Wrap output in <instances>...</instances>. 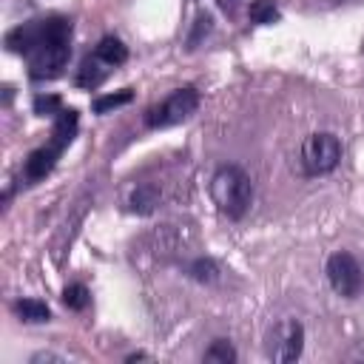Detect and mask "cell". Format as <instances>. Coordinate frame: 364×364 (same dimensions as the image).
<instances>
[{"mask_svg":"<svg viewBox=\"0 0 364 364\" xmlns=\"http://www.w3.org/2000/svg\"><path fill=\"white\" fill-rule=\"evenodd\" d=\"M6 46L28 57V74L34 80H54L71 57V20L48 17L23 23L6 34Z\"/></svg>","mask_w":364,"mask_h":364,"instance_id":"cell-1","label":"cell"},{"mask_svg":"<svg viewBox=\"0 0 364 364\" xmlns=\"http://www.w3.org/2000/svg\"><path fill=\"white\" fill-rule=\"evenodd\" d=\"M210 199L228 219H242L253 199L250 176L236 165H222L210 176Z\"/></svg>","mask_w":364,"mask_h":364,"instance_id":"cell-2","label":"cell"},{"mask_svg":"<svg viewBox=\"0 0 364 364\" xmlns=\"http://www.w3.org/2000/svg\"><path fill=\"white\" fill-rule=\"evenodd\" d=\"M196 108H199V91L196 88H176L159 105L145 111V125L148 128H168V125L188 119Z\"/></svg>","mask_w":364,"mask_h":364,"instance_id":"cell-3","label":"cell"},{"mask_svg":"<svg viewBox=\"0 0 364 364\" xmlns=\"http://www.w3.org/2000/svg\"><path fill=\"white\" fill-rule=\"evenodd\" d=\"M341 159V142L327 134V131H318V134H310L301 145V165L307 173L318 176V173H330Z\"/></svg>","mask_w":364,"mask_h":364,"instance_id":"cell-4","label":"cell"},{"mask_svg":"<svg viewBox=\"0 0 364 364\" xmlns=\"http://www.w3.org/2000/svg\"><path fill=\"white\" fill-rule=\"evenodd\" d=\"M301 347H304V327L296 321V318H287V321H279L267 330L264 336V353L267 358L273 361H296L301 355Z\"/></svg>","mask_w":364,"mask_h":364,"instance_id":"cell-5","label":"cell"},{"mask_svg":"<svg viewBox=\"0 0 364 364\" xmlns=\"http://www.w3.org/2000/svg\"><path fill=\"white\" fill-rule=\"evenodd\" d=\"M327 279H330V287L338 293V296H358L361 287H364V273H361V264L355 262V256L338 250L327 259Z\"/></svg>","mask_w":364,"mask_h":364,"instance_id":"cell-6","label":"cell"},{"mask_svg":"<svg viewBox=\"0 0 364 364\" xmlns=\"http://www.w3.org/2000/svg\"><path fill=\"white\" fill-rule=\"evenodd\" d=\"M60 154H63V151H60L54 142L43 145V148H34V151L26 156V165H23V179H26L28 185H34V182H40V179H46V176L54 171V165H57Z\"/></svg>","mask_w":364,"mask_h":364,"instance_id":"cell-7","label":"cell"},{"mask_svg":"<svg viewBox=\"0 0 364 364\" xmlns=\"http://www.w3.org/2000/svg\"><path fill=\"white\" fill-rule=\"evenodd\" d=\"M77 122H80V117H77L74 108H63V111L57 114L54 128H51V142H54L60 151H65V145L74 139V134H77Z\"/></svg>","mask_w":364,"mask_h":364,"instance_id":"cell-8","label":"cell"},{"mask_svg":"<svg viewBox=\"0 0 364 364\" xmlns=\"http://www.w3.org/2000/svg\"><path fill=\"white\" fill-rule=\"evenodd\" d=\"M108 71H111V65H108V63H102L97 54H91V57H85V60H82V65H80L77 85H82V88H97V85L108 77Z\"/></svg>","mask_w":364,"mask_h":364,"instance_id":"cell-9","label":"cell"},{"mask_svg":"<svg viewBox=\"0 0 364 364\" xmlns=\"http://www.w3.org/2000/svg\"><path fill=\"white\" fill-rule=\"evenodd\" d=\"M94 54H97L102 63H108L111 68H117V65H122V63L128 60V48H125L122 40H117V37H102V40L94 46Z\"/></svg>","mask_w":364,"mask_h":364,"instance_id":"cell-10","label":"cell"},{"mask_svg":"<svg viewBox=\"0 0 364 364\" xmlns=\"http://www.w3.org/2000/svg\"><path fill=\"white\" fill-rule=\"evenodd\" d=\"M14 313L23 318V321H48L51 318V310L46 301L40 299H20L14 304Z\"/></svg>","mask_w":364,"mask_h":364,"instance_id":"cell-11","label":"cell"},{"mask_svg":"<svg viewBox=\"0 0 364 364\" xmlns=\"http://www.w3.org/2000/svg\"><path fill=\"white\" fill-rule=\"evenodd\" d=\"M156 205H159V191L154 185H139L131 193V210H136V213H151Z\"/></svg>","mask_w":364,"mask_h":364,"instance_id":"cell-12","label":"cell"},{"mask_svg":"<svg viewBox=\"0 0 364 364\" xmlns=\"http://www.w3.org/2000/svg\"><path fill=\"white\" fill-rule=\"evenodd\" d=\"M247 14L253 23L259 26H267V23H276L279 20V9H276V0H253L247 6Z\"/></svg>","mask_w":364,"mask_h":364,"instance_id":"cell-13","label":"cell"},{"mask_svg":"<svg viewBox=\"0 0 364 364\" xmlns=\"http://www.w3.org/2000/svg\"><path fill=\"white\" fill-rule=\"evenodd\" d=\"M131 97H134L131 88H122V91H117V94L97 97V100H94V111H97V114H108V111H114V108H119V105H128Z\"/></svg>","mask_w":364,"mask_h":364,"instance_id":"cell-14","label":"cell"},{"mask_svg":"<svg viewBox=\"0 0 364 364\" xmlns=\"http://www.w3.org/2000/svg\"><path fill=\"white\" fill-rule=\"evenodd\" d=\"M88 287L85 284H68L65 290H63V304L68 307V310H85L88 307Z\"/></svg>","mask_w":364,"mask_h":364,"instance_id":"cell-15","label":"cell"},{"mask_svg":"<svg viewBox=\"0 0 364 364\" xmlns=\"http://www.w3.org/2000/svg\"><path fill=\"white\" fill-rule=\"evenodd\" d=\"M205 361H219V364H228V361H236V350L230 347V341L225 338H216L208 350H205Z\"/></svg>","mask_w":364,"mask_h":364,"instance_id":"cell-16","label":"cell"},{"mask_svg":"<svg viewBox=\"0 0 364 364\" xmlns=\"http://www.w3.org/2000/svg\"><path fill=\"white\" fill-rule=\"evenodd\" d=\"M63 111V102H60V97H54V94H40V97H34V114H40V117H46V114H60Z\"/></svg>","mask_w":364,"mask_h":364,"instance_id":"cell-17","label":"cell"},{"mask_svg":"<svg viewBox=\"0 0 364 364\" xmlns=\"http://www.w3.org/2000/svg\"><path fill=\"white\" fill-rule=\"evenodd\" d=\"M191 276L199 279V282H213V279L219 276V267H216L210 259H196V262L191 264Z\"/></svg>","mask_w":364,"mask_h":364,"instance_id":"cell-18","label":"cell"},{"mask_svg":"<svg viewBox=\"0 0 364 364\" xmlns=\"http://www.w3.org/2000/svg\"><path fill=\"white\" fill-rule=\"evenodd\" d=\"M208 31H210V17H208V14H199V20H196V31H193V34H191V40H188V43H191V48H193V46L199 43V37H202V34H208Z\"/></svg>","mask_w":364,"mask_h":364,"instance_id":"cell-19","label":"cell"}]
</instances>
